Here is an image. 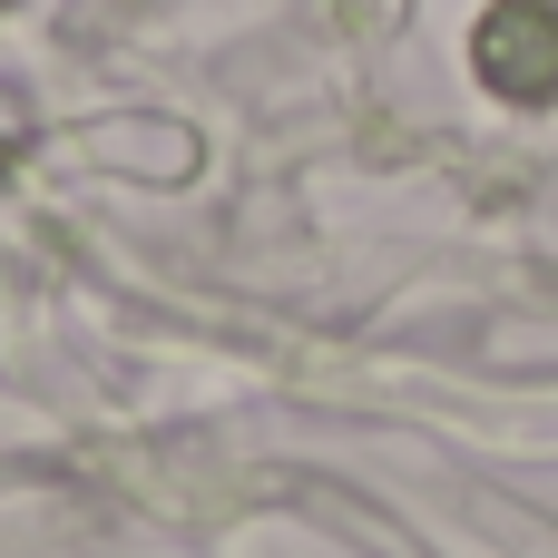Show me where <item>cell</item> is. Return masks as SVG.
Listing matches in <instances>:
<instances>
[{"label":"cell","instance_id":"cell-1","mask_svg":"<svg viewBox=\"0 0 558 558\" xmlns=\"http://www.w3.org/2000/svg\"><path fill=\"white\" fill-rule=\"evenodd\" d=\"M471 69L510 108H549L558 98V0H490V20L471 29Z\"/></svg>","mask_w":558,"mask_h":558}]
</instances>
